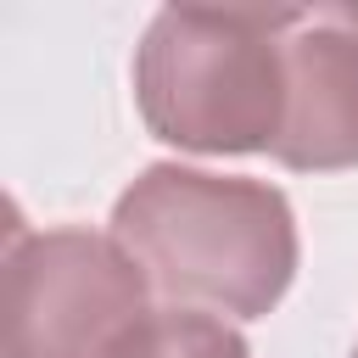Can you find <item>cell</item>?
<instances>
[{
	"label": "cell",
	"mask_w": 358,
	"mask_h": 358,
	"mask_svg": "<svg viewBox=\"0 0 358 358\" xmlns=\"http://www.w3.org/2000/svg\"><path fill=\"white\" fill-rule=\"evenodd\" d=\"M112 241L151 296L190 313L263 319L296 280V213L263 179L151 162L112 207Z\"/></svg>",
	"instance_id": "cell-1"
},
{
	"label": "cell",
	"mask_w": 358,
	"mask_h": 358,
	"mask_svg": "<svg viewBox=\"0 0 358 358\" xmlns=\"http://www.w3.org/2000/svg\"><path fill=\"white\" fill-rule=\"evenodd\" d=\"M302 11L162 6L134 45V106L179 151H274L285 123V34Z\"/></svg>",
	"instance_id": "cell-2"
},
{
	"label": "cell",
	"mask_w": 358,
	"mask_h": 358,
	"mask_svg": "<svg viewBox=\"0 0 358 358\" xmlns=\"http://www.w3.org/2000/svg\"><path fill=\"white\" fill-rule=\"evenodd\" d=\"M151 319L140 263L95 229H11L6 358H117Z\"/></svg>",
	"instance_id": "cell-3"
},
{
	"label": "cell",
	"mask_w": 358,
	"mask_h": 358,
	"mask_svg": "<svg viewBox=\"0 0 358 358\" xmlns=\"http://www.w3.org/2000/svg\"><path fill=\"white\" fill-rule=\"evenodd\" d=\"M268 157L291 173L358 168V28L336 6L285 34V123Z\"/></svg>",
	"instance_id": "cell-4"
},
{
	"label": "cell",
	"mask_w": 358,
	"mask_h": 358,
	"mask_svg": "<svg viewBox=\"0 0 358 358\" xmlns=\"http://www.w3.org/2000/svg\"><path fill=\"white\" fill-rule=\"evenodd\" d=\"M117 358H252V347L241 341L235 324L213 313L168 308V313H151Z\"/></svg>",
	"instance_id": "cell-5"
},
{
	"label": "cell",
	"mask_w": 358,
	"mask_h": 358,
	"mask_svg": "<svg viewBox=\"0 0 358 358\" xmlns=\"http://www.w3.org/2000/svg\"><path fill=\"white\" fill-rule=\"evenodd\" d=\"M336 11H341V22H347V28H358V11H352V6H336Z\"/></svg>",
	"instance_id": "cell-6"
},
{
	"label": "cell",
	"mask_w": 358,
	"mask_h": 358,
	"mask_svg": "<svg viewBox=\"0 0 358 358\" xmlns=\"http://www.w3.org/2000/svg\"><path fill=\"white\" fill-rule=\"evenodd\" d=\"M352 358H358V347H352Z\"/></svg>",
	"instance_id": "cell-7"
}]
</instances>
